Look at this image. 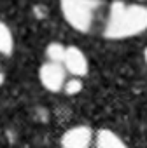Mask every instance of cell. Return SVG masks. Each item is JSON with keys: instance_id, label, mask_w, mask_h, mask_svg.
Returning <instances> with one entry per match:
<instances>
[{"instance_id": "8992f818", "label": "cell", "mask_w": 147, "mask_h": 148, "mask_svg": "<svg viewBox=\"0 0 147 148\" xmlns=\"http://www.w3.org/2000/svg\"><path fill=\"white\" fill-rule=\"evenodd\" d=\"M96 148H128V146L112 131L102 129L98 132V136H96Z\"/></svg>"}, {"instance_id": "5b68a950", "label": "cell", "mask_w": 147, "mask_h": 148, "mask_svg": "<svg viewBox=\"0 0 147 148\" xmlns=\"http://www.w3.org/2000/svg\"><path fill=\"white\" fill-rule=\"evenodd\" d=\"M63 64L72 75H76V77H83L88 73V59L83 54V51L77 49V47H67Z\"/></svg>"}, {"instance_id": "9c48e42d", "label": "cell", "mask_w": 147, "mask_h": 148, "mask_svg": "<svg viewBox=\"0 0 147 148\" xmlns=\"http://www.w3.org/2000/svg\"><path fill=\"white\" fill-rule=\"evenodd\" d=\"M81 89H83V82H81L79 79H70V80H67V84H65V92L70 94V96L81 92Z\"/></svg>"}, {"instance_id": "3957f363", "label": "cell", "mask_w": 147, "mask_h": 148, "mask_svg": "<svg viewBox=\"0 0 147 148\" xmlns=\"http://www.w3.org/2000/svg\"><path fill=\"white\" fill-rule=\"evenodd\" d=\"M40 82L46 89L56 92L61 87H65V68L60 63H46L40 68Z\"/></svg>"}, {"instance_id": "6da1fadb", "label": "cell", "mask_w": 147, "mask_h": 148, "mask_svg": "<svg viewBox=\"0 0 147 148\" xmlns=\"http://www.w3.org/2000/svg\"><path fill=\"white\" fill-rule=\"evenodd\" d=\"M147 30V7L114 2L103 30L105 38H130Z\"/></svg>"}, {"instance_id": "52a82bcc", "label": "cell", "mask_w": 147, "mask_h": 148, "mask_svg": "<svg viewBox=\"0 0 147 148\" xmlns=\"http://www.w3.org/2000/svg\"><path fill=\"white\" fill-rule=\"evenodd\" d=\"M12 51V35L11 30L0 21V54H11Z\"/></svg>"}, {"instance_id": "ba28073f", "label": "cell", "mask_w": 147, "mask_h": 148, "mask_svg": "<svg viewBox=\"0 0 147 148\" xmlns=\"http://www.w3.org/2000/svg\"><path fill=\"white\" fill-rule=\"evenodd\" d=\"M65 52H67V47H63L61 44H49L46 47V56L51 63H63L65 59Z\"/></svg>"}, {"instance_id": "30bf717a", "label": "cell", "mask_w": 147, "mask_h": 148, "mask_svg": "<svg viewBox=\"0 0 147 148\" xmlns=\"http://www.w3.org/2000/svg\"><path fill=\"white\" fill-rule=\"evenodd\" d=\"M2 82H4V75L0 73V86H2Z\"/></svg>"}, {"instance_id": "8fae6325", "label": "cell", "mask_w": 147, "mask_h": 148, "mask_svg": "<svg viewBox=\"0 0 147 148\" xmlns=\"http://www.w3.org/2000/svg\"><path fill=\"white\" fill-rule=\"evenodd\" d=\"M145 63H147V49H145Z\"/></svg>"}, {"instance_id": "7a4b0ae2", "label": "cell", "mask_w": 147, "mask_h": 148, "mask_svg": "<svg viewBox=\"0 0 147 148\" xmlns=\"http://www.w3.org/2000/svg\"><path fill=\"white\" fill-rule=\"evenodd\" d=\"M61 14L67 23L77 32H89L96 12L100 9V0H60Z\"/></svg>"}, {"instance_id": "277c9868", "label": "cell", "mask_w": 147, "mask_h": 148, "mask_svg": "<svg viewBox=\"0 0 147 148\" xmlns=\"http://www.w3.org/2000/svg\"><path fill=\"white\" fill-rule=\"evenodd\" d=\"M91 129L86 125H76L68 129L63 138H61V146L63 148H89L91 145Z\"/></svg>"}]
</instances>
